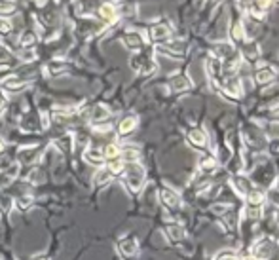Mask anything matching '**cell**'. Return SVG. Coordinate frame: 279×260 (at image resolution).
<instances>
[{
    "label": "cell",
    "instance_id": "1",
    "mask_svg": "<svg viewBox=\"0 0 279 260\" xmlns=\"http://www.w3.org/2000/svg\"><path fill=\"white\" fill-rule=\"evenodd\" d=\"M124 182L127 190L133 192V194H139L143 186H145V181H147V171L145 167L141 166L139 162L135 164H125V169H124Z\"/></svg>",
    "mask_w": 279,
    "mask_h": 260
},
{
    "label": "cell",
    "instance_id": "2",
    "mask_svg": "<svg viewBox=\"0 0 279 260\" xmlns=\"http://www.w3.org/2000/svg\"><path fill=\"white\" fill-rule=\"evenodd\" d=\"M129 65H131V69L137 72V74L147 76V78L148 76H152V74L158 71V63H156L154 56H152L150 51H145V49H141L139 54H133Z\"/></svg>",
    "mask_w": 279,
    "mask_h": 260
},
{
    "label": "cell",
    "instance_id": "3",
    "mask_svg": "<svg viewBox=\"0 0 279 260\" xmlns=\"http://www.w3.org/2000/svg\"><path fill=\"white\" fill-rule=\"evenodd\" d=\"M217 91L228 97V99H232V101H238L243 97V86H241V78L238 74H232V76H222L220 80V84L215 87Z\"/></svg>",
    "mask_w": 279,
    "mask_h": 260
},
{
    "label": "cell",
    "instance_id": "4",
    "mask_svg": "<svg viewBox=\"0 0 279 260\" xmlns=\"http://www.w3.org/2000/svg\"><path fill=\"white\" fill-rule=\"evenodd\" d=\"M173 38V27H171L167 21H158L154 23L150 29H148V38L152 44L156 46H160V44H165V42H169Z\"/></svg>",
    "mask_w": 279,
    "mask_h": 260
},
{
    "label": "cell",
    "instance_id": "5",
    "mask_svg": "<svg viewBox=\"0 0 279 260\" xmlns=\"http://www.w3.org/2000/svg\"><path fill=\"white\" fill-rule=\"evenodd\" d=\"M95 16H97V19H99L105 27H112V25H116L118 19H120L118 6L114 2H109V0H105V2H101V4L97 6Z\"/></svg>",
    "mask_w": 279,
    "mask_h": 260
},
{
    "label": "cell",
    "instance_id": "6",
    "mask_svg": "<svg viewBox=\"0 0 279 260\" xmlns=\"http://www.w3.org/2000/svg\"><path fill=\"white\" fill-rule=\"evenodd\" d=\"M156 51L162 54V56H167L171 59H184L186 57V42L180 38H171L169 42L165 44H160L156 46Z\"/></svg>",
    "mask_w": 279,
    "mask_h": 260
},
{
    "label": "cell",
    "instance_id": "7",
    "mask_svg": "<svg viewBox=\"0 0 279 260\" xmlns=\"http://www.w3.org/2000/svg\"><path fill=\"white\" fill-rule=\"evenodd\" d=\"M29 84H31V80H27L25 76L10 74L0 82V91L2 93H21L29 87Z\"/></svg>",
    "mask_w": 279,
    "mask_h": 260
},
{
    "label": "cell",
    "instance_id": "8",
    "mask_svg": "<svg viewBox=\"0 0 279 260\" xmlns=\"http://www.w3.org/2000/svg\"><path fill=\"white\" fill-rule=\"evenodd\" d=\"M85 118L91 122V126H99V124H110L112 112L107 105H93L89 111H85Z\"/></svg>",
    "mask_w": 279,
    "mask_h": 260
},
{
    "label": "cell",
    "instance_id": "9",
    "mask_svg": "<svg viewBox=\"0 0 279 260\" xmlns=\"http://www.w3.org/2000/svg\"><path fill=\"white\" fill-rule=\"evenodd\" d=\"M122 42H124V46L127 47L129 51H139V49H145V46H147L145 34L141 31H135V29L125 31L124 36H122Z\"/></svg>",
    "mask_w": 279,
    "mask_h": 260
},
{
    "label": "cell",
    "instance_id": "10",
    "mask_svg": "<svg viewBox=\"0 0 279 260\" xmlns=\"http://www.w3.org/2000/svg\"><path fill=\"white\" fill-rule=\"evenodd\" d=\"M238 51H240V56H241V61H245V63H249V65L256 63V61L260 59V47H258V44H256L255 40H251V38L245 40Z\"/></svg>",
    "mask_w": 279,
    "mask_h": 260
},
{
    "label": "cell",
    "instance_id": "11",
    "mask_svg": "<svg viewBox=\"0 0 279 260\" xmlns=\"http://www.w3.org/2000/svg\"><path fill=\"white\" fill-rule=\"evenodd\" d=\"M275 78H277V71L273 67H270V65H264L260 69H256L255 72V84L260 87H266L270 86V84H273Z\"/></svg>",
    "mask_w": 279,
    "mask_h": 260
},
{
    "label": "cell",
    "instance_id": "12",
    "mask_svg": "<svg viewBox=\"0 0 279 260\" xmlns=\"http://www.w3.org/2000/svg\"><path fill=\"white\" fill-rule=\"evenodd\" d=\"M137 126H139V116L137 114H125L124 118L118 122L116 133L120 137H127V135H131L137 129Z\"/></svg>",
    "mask_w": 279,
    "mask_h": 260
},
{
    "label": "cell",
    "instance_id": "13",
    "mask_svg": "<svg viewBox=\"0 0 279 260\" xmlns=\"http://www.w3.org/2000/svg\"><path fill=\"white\" fill-rule=\"evenodd\" d=\"M38 158H40L38 144H34V146H21V148L17 150V162L21 166H32Z\"/></svg>",
    "mask_w": 279,
    "mask_h": 260
},
{
    "label": "cell",
    "instance_id": "14",
    "mask_svg": "<svg viewBox=\"0 0 279 260\" xmlns=\"http://www.w3.org/2000/svg\"><path fill=\"white\" fill-rule=\"evenodd\" d=\"M271 4H273V0H251L249 2V16L255 17L256 21H260L266 14H268V10L271 8Z\"/></svg>",
    "mask_w": 279,
    "mask_h": 260
},
{
    "label": "cell",
    "instance_id": "15",
    "mask_svg": "<svg viewBox=\"0 0 279 260\" xmlns=\"http://www.w3.org/2000/svg\"><path fill=\"white\" fill-rule=\"evenodd\" d=\"M160 201H162L167 209H178V207L182 205L180 196H178L173 188H169V186H163V188L160 190Z\"/></svg>",
    "mask_w": 279,
    "mask_h": 260
},
{
    "label": "cell",
    "instance_id": "16",
    "mask_svg": "<svg viewBox=\"0 0 279 260\" xmlns=\"http://www.w3.org/2000/svg\"><path fill=\"white\" fill-rule=\"evenodd\" d=\"M247 40V31H245V23L241 19H234L230 25V42L234 46H241Z\"/></svg>",
    "mask_w": 279,
    "mask_h": 260
},
{
    "label": "cell",
    "instance_id": "17",
    "mask_svg": "<svg viewBox=\"0 0 279 260\" xmlns=\"http://www.w3.org/2000/svg\"><path fill=\"white\" fill-rule=\"evenodd\" d=\"M186 139H188V142H190L194 148H205V146L209 144V137H207V131H205L203 127H194V129H190L188 135H186Z\"/></svg>",
    "mask_w": 279,
    "mask_h": 260
},
{
    "label": "cell",
    "instance_id": "18",
    "mask_svg": "<svg viewBox=\"0 0 279 260\" xmlns=\"http://www.w3.org/2000/svg\"><path fill=\"white\" fill-rule=\"evenodd\" d=\"M192 86H194L192 80L188 78L184 72H177V74H173V76L169 78V87H171V91H175V93L188 91Z\"/></svg>",
    "mask_w": 279,
    "mask_h": 260
},
{
    "label": "cell",
    "instance_id": "19",
    "mask_svg": "<svg viewBox=\"0 0 279 260\" xmlns=\"http://www.w3.org/2000/svg\"><path fill=\"white\" fill-rule=\"evenodd\" d=\"M19 127L25 133H34V131H40V116L34 114V112H25L23 118L19 120Z\"/></svg>",
    "mask_w": 279,
    "mask_h": 260
},
{
    "label": "cell",
    "instance_id": "20",
    "mask_svg": "<svg viewBox=\"0 0 279 260\" xmlns=\"http://www.w3.org/2000/svg\"><path fill=\"white\" fill-rule=\"evenodd\" d=\"M17 44H19V49H34V46L38 44V32L34 29H25L17 36Z\"/></svg>",
    "mask_w": 279,
    "mask_h": 260
},
{
    "label": "cell",
    "instance_id": "21",
    "mask_svg": "<svg viewBox=\"0 0 279 260\" xmlns=\"http://www.w3.org/2000/svg\"><path fill=\"white\" fill-rule=\"evenodd\" d=\"M84 160H85V164H89V166H99V167H101L103 164H105L103 148H99V146H93V144L85 146V150H84Z\"/></svg>",
    "mask_w": 279,
    "mask_h": 260
},
{
    "label": "cell",
    "instance_id": "22",
    "mask_svg": "<svg viewBox=\"0 0 279 260\" xmlns=\"http://www.w3.org/2000/svg\"><path fill=\"white\" fill-rule=\"evenodd\" d=\"M236 49H238V47L234 46L232 42H218V44H215L213 49H211V56L217 57L218 61H226Z\"/></svg>",
    "mask_w": 279,
    "mask_h": 260
},
{
    "label": "cell",
    "instance_id": "23",
    "mask_svg": "<svg viewBox=\"0 0 279 260\" xmlns=\"http://www.w3.org/2000/svg\"><path fill=\"white\" fill-rule=\"evenodd\" d=\"M118 251L122 256H127V258H131L137 254L139 251V243H137V239L135 237H124L120 243H118Z\"/></svg>",
    "mask_w": 279,
    "mask_h": 260
},
{
    "label": "cell",
    "instance_id": "24",
    "mask_svg": "<svg viewBox=\"0 0 279 260\" xmlns=\"http://www.w3.org/2000/svg\"><path fill=\"white\" fill-rule=\"evenodd\" d=\"M232 186H234V190H236V192L243 197L247 196L249 192L255 188V186H253V182L249 181L245 175H234L232 177Z\"/></svg>",
    "mask_w": 279,
    "mask_h": 260
},
{
    "label": "cell",
    "instance_id": "25",
    "mask_svg": "<svg viewBox=\"0 0 279 260\" xmlns=\"http://www.w3.org/2000/svg\"><path fill=\"white\" fill-rule=\"evenodd\" d=\"M40 21L46 25L48 29H54L57 21H59V14H57V10L54 6H48V8L42 10V16H40Z\"/></svg>",
    "mask_w": 279,
    "mask_h": 260
},
{
    "label": "cell",
    "instance_id": "26",
    "mask_svg": "<svg viewBox=\"0 0 279 260\" xmlns=\"http://www.w3.org/2000/svg\"><path fill=\"white\" fill-rule=\"evenodd\" d=\"M46 71L50 76H61L65 72H69V63L63 61V59H54V61L48 63Z\"/></svg>",
    "mask_w": 279,
    "mask_h": 260
},
{
    "label": "cell",
    "instance_id": "27",
    "mask_svg": "<svg viewBox=\"0 0 279 260\" xmlns=\"http://www.w3.org/2000/svg\"><path fill=\"white\" fill-rule=\"evenodd\" d=\"M218 167V162L215 156H211V154H205V156H202L200 158V171L205 175H211L213 171H217Z\"/></svg>",
    "mask_w": 279,
    "mask_h": 260
},
{
    "label": "cell",
    "instance_id": "28",
    "mask_svg": "<svg viewBox=\"0 0 279 260\" xmlns=\"http://www.w3.org/2000/svg\"><path fill=\"white\" fill-rule=\"evenodd\" d=\"M120 154H122V146L118 142H109L105 148H103V156H105V162H114V160H120Z\"/></svg>",
    "mask_w": 279,
    "mask_h": 260
},
{
    "label": "cell",
    "instance_id": "29",
    "mask_svg": "<svg viewBox=\"0 0 279 260\" xmlns=\"http://www.w3.org/2000/svg\"><path fill=\"white\" fill-rule=\"evenodd\" d=\"M54 144L59 148V152H72V148H74V137L70 133H65L63 137H57Z\"/></svg>",
    "mask_w": 279,
    "mask_h": 260
},
{
    "label": "cell",
    "instance_id": "30",
    "mask_svg": "<svg viewBox=\"0 0 279 260\" xmlns=\"http://www.w3.org/2000/svg\"><path fill=\"white\" fill-rule=\"evenodd\" d=\"M17 14V2L16 0H0V17L10 19Z\"/></svg>",
    "mask_w": 279,
    "mask_h": 260
},
{
    "label": "cell",
    "instance_id": "31",
    "mask_svg": "<svg viewBox=\"0 0 279 260\" xmlns=\"http://www.w3.org/2000/svg\"><path fill=\"white\" fill-rule=\"evenodd\" d=\"M139 158H141L139 148H135V146H125V148H122L120 160L124 164H135V162H139Z\"/></svg>",
    "mask_w": 279,
    "mask_h": 260
},
{
    "label": "cell",
    "instance_id": "32",
    "mask_svg": "<svg viewBox=\"0 0 279 260\" xmlns=\"http://www.w3.org/2000/svg\"><path fill=\"white\" fill-rule=\"evenodd\" d=\"M245 199H247V205H249V207H262V203H264V194L260 192V190L253 188L247 194V196H245Z\"/></svg>",
    "mask_w": 279,
    "mask_h": 260
},
{
    "label": "cell",
    "instance_id": "33",
    "mask_svg": "<svg viewBox=\"0 0 279 260\" xmlns=\"http://www.w3.org/2000/svg\"><path fill=\"white\" fill-rule=\"evenodd\" d=\"M167 236L171 237V241H182L186 237V232H184V228L182 226H178V224H171V226H167Z\"/></svg>",
    "mask_w": 279,
    "mask_h": 260
},
{
    "label": "cell",
    "instance_id": "34",
    "mask_svg": "<svg viewBox=\"0 0 279 260\" xmlns=\"http://www.w3.org/2000/svg\"><path fill=\"white\" fill-rule=\"evenodd\" d=\"M110 179H112V173H110L109 169H107V167H99L97 173H95V177H93V182H95L97 186H103V184L110 182Z\"/></svg>",
    "mask_w": 279,
    "mask_h": 260
},
{
    "label": "cell",
    "instance_id": "35",
    "mask_svg": "<svg viewBox=\"0 0 279 260\" xmlns=\"http://www.w3.org/2000/svg\"><path fill=\"white\" fill-rule=\"evenodd\" d=\"M16 56H17V59L23 61V63H32V61H36V57H38L34 49H19Z\"/></svg>",
    "mask_w": 279,
    "mask_h": 260
},
{
    "label": "cell",
    "instance_id": "36",
    "mask_svg": "<svg viewBox=\"0 0 279 260\" xmlns=\"http://www.w3.org/2000/svg\"><path fill=\"white\" fill-rule=\"evenodd\" d=\"M107 169H109L110 173H112V177H116V175H122V173H124L125 164L122 162V160H114V162H109Z\"/></svg>",
    "mask_w": 279,
    "mask_h": 260
},
{
    "label": "cell",
    "instance_id": "37",
    "mask_svg": "<svg viewBox=\"0 0 279 260\" xmlns=\"http://www.w3.org/2000/svg\"><path fill=\"white\" fill-rule=\"evenodd\" d=\"M209 211H211V213L218 215V217H226V215L232 211V205H230V203H217V205H211Z\"/></svg>",
    "mask_w": 279,
    "mask_h": 260
},
{
    "label": "cell",
    "instance_id": "38",
    "mask_svg": "<svg viewBox=\"0 0 279 260\" xmlns=\"http://www.w3.org/2000/svg\"><path fill=\"white\" fill-rule=\"evenodd\" d=\"M12 32H14V21L0 17V34L6 36V34H12Z\"/></svg>",
    "mask_w": 279,
    "mask_h": 260
},
{
    "label": "cell",
    "instance_id": "39",
    "mask_svg": "<svg viewBox=\"0 0 279 260\" xmlns=\"http://www.w3.org/2000/svg\"><path fill=\"white\" fill-rule=\"evenodd\" d=\"M32 201H34V197L32 196H21V197H17L16 205H17L19 211H27V209L32 205Z\"/></svg>",
    "mask_w": 279,
    "mask_h": 260
},
{
    "label": "cell",
    "instance_id": "40",
    "mask_svg": "<svg viewBox=\"0 0 279 260\" xmlns=\"http://www.w3.org/2000/svg\"><path fill=\"white\" fill-rule=\"evenodd\" d=\"M40 129H44V131H48L50 129V126H52V114L48 111H40Z\"/></svg>",
    "mask_w": 279,
    "mask_h": 260
},
{
    "label": "cell",
    "instance_id": "41",
    "mask_svg": "<svg viewBox=\"0 0 279 260\" xmlns=\"http://www.w3.org/2000/svg\"><path fill=\"white\" fill-rule=\"evenodd\" d=\"M236 258H238V252L234 251V249H224V251L217 252L213 260H236Z\"/></svg>",
    "mask_w": 279,
    "mask_h": 260
},
{
    "label": "cell",
    "instance_id": "42",
    "mask_svg": "<svg viewBox=\"0 0 279 260\" xmlns=\"http://www.w3.org/2000/svg\"><path fill=\"white\" fill-rule=\"evenodd\" d=\"M14 61V56H12V51H8L6 47L0 46V65H10Z\"/></svg>",
    "mask_w": 279,
    "mask_h": 260
},
{
    "label": "cell",
    "instance_id": "43",
    "mask_svg": "<svg viewBox=\"0 0 279 260\" xmlns=\"http://www.w3.org/2000/svg\"><path fill=\"white\" fill-rule=\"evenodd\" d=\"M266 148H268V152H270L271 156H279V139H268Z\"/></svg>",
    "mask_w": 279,
    "mask_h": 260
},
{
    "label": "cell",
    "instance_id": "44",
    "mask_svg": "<svg viewBox=\"0 0 279 260\" xmlns=\"http://www.w3.org/2000/svg\"><path fill=\"white\" fill-rule=\"evenodd\" d=\"M266 135L270 139H279V122H273L270 126L266 127Z\"/></svg>",
    "mask_w": 279,
    "mask_h": 260
},
{
    "label": "cell",
    "instance_id": "45",
    "mask_svg": "<svg viewBox=\"0 0 279 260\" xmlns=\"http://www.w3.org/2000/svg\"><path fill=\"white\" fill-rule=\"evenodd\" d=\"M42 179H44V175H42L40 169H34V171H31V175H29V181L34 182V184H40Z\"/></svg>",
    "mask_w": 279,
    "mask_h": 260
},
{
    "label": "cell",
    "instance_id": "46",
    "mask_svg": "<svg viewBox=\"0 0 279 260\" xmlns=\"http://www.w3.org/2000/svg\"><path fill=\"white\" fill-rule=\"evenodd\" d=\"M4 109H6V97H4V93L0 91V114L4 112Z\"/></svg>",
    "mask_w": 279,
    "mask_h": 260
},
{
    "label": "cell",
    "instance_id": "47",
    "mask_svg": "<svg viewBox=\"0 0 279 260\" xmlns=\"http://www.w3.org/2000/svg\"><path fill=\"white\" fill-rule=\"evenodd\" d=\"M31 260H50V258H48L46 254H38V256H32Z\"/></svg>",
    "mask_w": 279,
    "mask_h": 260
},
{
    "label": "cell",
    "instance_id": "48",
    "mask_svg": "<svg viewBox=\"0 0 279 260\" xmlns=\"http://www.w3.org/2000/svg\"><path fill=\"white\" fill-rule=\"evenodd\" d=\"M4 150H6V142L0 139V154H4Z\"/></svg>",
    "mask_w": 279,
    "mask_h": 260
},
{
    "label": "cell",
    "instance_id": "49",
    "mask_svg": "<svg viewBox=\"0 0 279 260\" xmlns=\"http://www.w3.org/2000/svg\"><path fill=\"white\" fill-rule=\"evenodd\" d=\"M271 114H273V116H277V118H279V105H277V107H273V109H271Z\"/></svg>",
    "mask_w": 279,
    "mask_h": 260
},
{
    "label": "cell",
    "instance_id": "50",
    "mask_svg": "<svg viewBox=\"0 0 279 260\" xmlns=\"http://www.w3.org/2000/svg\"><path fill=\"white\" fill-rule=\"evenodd\" d=\"M236 260H256V258L253 256V254H251V256H243V258H236Z\"/></svg>",
    "mask_w": 279,
    "mask_h": 260
},
{
    "label": "cell",
    "instance_id": "51",
    "mask_svg": "<svg viewBox=\"0 0 279 260\" xmlns=\"http://www.w3.org/2000/svg\"><path fill=\"white\" fill-rule=\"evenodd\" d=\"M277 221H279V213H277Z\"/></svg>",
    "mask_w": 279,
    "mask_h": 260
},
{
    "label": "cell",
    "instance_id": "52",
    "mask_svg": "<svg viewBox=\"0 0 279 260\" xmlns=\"http://www.w3.org/2000/svg\"><path fill=\"white\" fill-rule=\"evenodd\" d=\"M273 2H279V0H273Z\"/></svg>",
    "mask_w": 279,
    "mask_h": 260
},
{
    "label": "cell",
    "instance_id": "53",
    "mask_svg": "<svg viewBox=\"0 0 279 260\" xmlns=\"http://www.w3.org/2000/svg\"><path fill=\"white\" fill-rule=\"evenodd\" d=\"M61 2H67V0H61Z\"/></svg>",
    "mask_w": 279,
    "mask_h": 260
}]
</instances>
